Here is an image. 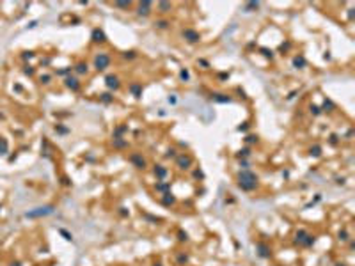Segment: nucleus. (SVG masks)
<instances>
[{
  "label": "nucleus",
  "mask_w": 355,
  "mask_h": 266,
  "mask_svg": "<svg viewBox=\"0 0 355 266\" xmlns=\"http://www.w3.org/2000/svg\"><path fill=\"white\" fill-rule=\"evenodd\" d=\"M211 99H213V101H217V103H231V101H233L231 96H227V94H219V92L211 94Z\"/></svg>",
  "instance_id": "obj_14"
},
{
  "label": "nucleus",
  "mask_w": 355,
  "mask_h": 266,
  "mask_svg": "<svg viewBox=\"0 0 355 266\" xmlns=\"http://www.w3.org/2000/svg\"><path fill=\"white\" fill-rule=\"evenodd\" d=\"M151 9H153V2H149V0H142V2H138V5H137V14L146 18V16L151 14Z\"/></svg>",
  "instance_id": "obj_7"
},
{
  "label": "nucleus",
  "mask_w": 355,
  "mask_h": 266,
  "mask_svg": "<svg viewBox=\"0 0 355 266\" xmlns=\"http://www.w3.org/2000/svg\"><path fill=\"white\" fill-rule=\"evenodd\" d=\"M105 85H107L109 91H117L121 87V80H119L117 75H107L105 76Z\"/></svg>",
  "instance_id": "obj_8"
},
{
  "label": "nucleus",
  "mask_w": 355,
  "mask_h": 266,
  "mask_svg": "<svg viewBox=\"0 0 355 266\" xmlns=\"http://www.w3.org/2000/svg\"><path fill=\"white\" fill-rule=\"evenodd\" d=\"M194 177H195V179H203V177H204V174L201 172V170H194Z\"/></svg>",
  "instance_id": "obj_43"
},
{
  "label": "nucleus",
  "mask_w": 355,
  "mask_h": 266,
  "mask_svg": "<svg viewBox=\"0 0 355 266\" xmlns=\"http://www.w3.org/2000/svg\"><path fill=\"white\" fill-rule=\"evenodd\" d=\"M236 156H238V158H249V156H250V147H243V149H240Z\"/></svg>",
  "instance_id": "obj_29"
},
{
  "label": "nucleus",
  "mask_w": 355,
  "mask_h": 266,
  "mask_svg": "<svg viewBox=\"0 0 355 266\" xmlns=\"http://www.w3.org/2000/svg\"><path fill=\"white\" fill-rule=\"evenodd\" d=\"M110 66V55L109 53H98L94 57V69L96 71H105Z\"/></svg>",
  "instance_id": "obj_3"
},
{
  "label": "nucleus",
  "mask_w": 355,
  "mask_h": 266,
  "mask_svg": "<svg viewBox=\"0 0 355 266\" xmlns=\"http://www.w3.org/2000/svg\"><path fill=\"white\" fill-rule=\"evenodd\" d=\"M99 101H101V103H105V105L114 103V94H112V92H101V94H99Z\"/></svg>",
  "instance_id": "obj_23"
},
{
  "label": "nucleus",
  "mask_w": 355,
  "mask_h": 266,
  "mask_svg": "<svg viewBox=\"0 0 355 266\" xmlns=\"http://www.w3.org/2000/svg\"><path fill=\"white\" fill-rule=\"evenodd\" d=\"M50 80H52V76H50V75H44V76H41V82H43V83H48Z\"/></svg>",
  "instance_id": "obj_45"
},
{
  "label": "nucleus",
  "mask_w": 355,
  "mask_h": 266,
  "mask_svg": "<svg viewBox=\"0 0 355 266\" xmlns=\"http://www.w3.org/2000/svg\"><path fill=\"white\" fill-rule=\"evenodd\" d=\"M199 64H201V66H204V67H210V62L204 60V59H199Z\"/></svg>",
  "instance_id": "obj_47"
},
{
  "label": "nucleus",
  "mask_w": 355,
  "mask_h": 266,
  "mask_svg": "<svg viewBox=\"0 0 355 266\" xmlns=\"http://www.w3.org/2000/svg\"><path fill=\"white\" fill-rule=\"evenodd\" d=\"M309 112L313 114L314 117H318V115L321 114V108H320V106H318V105H311V106H309Z\"/></svg>",
  "instance_id": "obj_31"
},
{
  "label": "nucleus",
  "mask_w": 355,
  "mask_h": 266,
  "mask_svg": "<svg viewBox=\"0 0 355 266\" xmlns=\"http://www.w3.org/2000/svg\"><path fill=\"white\" fill-rule=\"evenodd\" d=\"M178 239L179 241H188V234L183 232V231H178Z\"/></svg>",
  "instance_id": "obj_38"
},
{
  "label": "nucleus",
  "mask_w": 355,
  "mask_h": 266,
  "mask_svg": "<svg viewBox=\"0 0 355 266\" xmlns=\"http://www.w3.org/2000/svg\"><path fill=\"white\" fill-rule=\"evenodd\" d=\"M291 46V43H286V44H281V52H286L288 48Z\"/></svg>",
  "instance_id": "obj_50"
},
{
  "label": "nucleus",
  "mask_w": 355,
  "mask_h": 266,
  "mask_svg": "<svg viewBox=\"0 0 355 266\" xmlns=\"http://www.w3.org/2000/svg\"><path fill=\"white\" fill-rule=\"evenodd\" d=\"M314 241H316V238L313 234H309L307 231H304V229L297 231V234H295V243L300 245V247H313Z\"/></svg>",
  "instance_id": "obj_2"
},
{
  "label": "nucleus",
  "mask_w": 355,
  "mask_h": 266,
  "mask_svg": "<svg viewBox=\"0 0 355 266\" xmlns=\"http://www.w3.org/2000/svg\"><path fill=\"white\" fill-rule=\"evenodd\" d=\"M309 156H313V158H318V156H321V146L314 144V146L309 147Z\"/></svg>",
  "instance_id": "obj_24"
},
{
  "label": "nucleus",
  "mask_w": 355,
  "mask_h": 266,
  "mask_svg": "<svg viewBox=\"0 0 355 266\" xmlns=\"http://www.w3.org/2000/svg\"><path fill=\"white\" fill-rule=\"evenodd\" d=\"M153 266H162V264H160V263H156V264H153Z\"/></svg>",
  "instance_id": "obj_55"
},
{
  "label": "nucleus",
  "mask_w": 355,
  "mask_h": 266,
  "mask_svg": "<svg viewBox=\"0 0 355 266\" xmlns=\"http://www.w3.org/2000/svg\"><path fill=\"white\" fill-rule=\"evenodd\" d=\"M23 71H25V75H32V73H34V69H32L30 66H25V69H23Z\"/></svg>",
  "instance_id": "obj_48"
},
{
  "label": "nucleus",
  "mask_w": 355,
  "mask_h": 266,
  "mask_svg": "<svg viewBox=\"0 0 355 266\" xmlns=\"http://www.w3.org/2000/svg\"><path fill=\"white\" fill-rule=\"evenodd\" d=\"M64 85H66L68 89H71L73 92L80 91V80L75 78V76H66V80H64Z\"/></svg>",
  "instance_id": "obj_9"
},
{
  "label": "nucleus",
  "mask_w": 355,
  "mask_h": 266,
  "mask_svg": "<svg viewBox=\"0 0 355 266\" xmlns=\"http://www.w3.org/2000/svg\"><path fill=\"white\" fill-rule=\"evenodd\" d=\"M328 142H330V146H337V142H339V137H337L336 133H332V135L328 137Z\"/></svg>",
  "instance_id": "obj_34"
},
{
  "label": "nucleus",
  "mask_w": 355,
  "mask_h": 266,
  "mask_svg": "<svg viewBox=\"0 0 355 266\" xmlns=\"http://www.w3.org/2000/svg\"><path fill=\"white\" fill-rule=\"evenodd\" d=\"M219 78H220V80H227V78H229V73H220Z\"/></svg>",
  "instance_id": "obj_52"
},
{
  "label": "nucleus",
  "mask_w": 355,
  "mask_h": 266,
  "mask_svg": "<svg viewBox=\"0 0 355 266\" xmlns=\"http://www.w3.org/2000/svg\"><path fill=\"white\" fill-rule=\"evenodd\" d=\"M59 232H60V234H62V236H64V239H68V241H73V236H71V234H69L68 231H64V229H60V231H59Z\"/></svg>",
  "instance_id": "obj_41"
},
{
  "label": "nucleus",
  "mask_w": 355,
  "mask_h": 266,
  "mask_svg": "<svg viewBox=\"0 0 355 266\" xmlns=\"http://www.w3.org/2000/svg\"><path fill=\"white\" fill-rule=\"evenodd\" d=\"M236 92L240 94V96H242V98H243V99H245V98H247V96H245V91H243V89H240V87H238V89H236Z\"/></svg>",
  "instance_id": "obj_51"
},
{
  "label": "nucleus",
  "mask_w": 355,
  "mask_h": 266,
  "mask_svg": "<svg viewBox=\"0 0 355 266\" xmlns=\"http://www.w3.org/2000/svg\"><path fill=\"white\" fill-rule=\"evenodd\" d=\"M249 128H250V124H249V122L245 121V122H242V124H240V126H238L236 130H238V131H247Z\"/></svg>",
  "instance_id": "obj_40"
},
{
  "label": "nucleus",
  "mask_w": 355,
  "mask_h": 266,
  "mask_svg": "<svg viewBox=\"0 0 355 266\" xmlns=\"http://www.w3.org/2000/svg\"><path fill=\"white\" fill-rule=\"evenodd\" d=\"M71 69H73V67H66V69H60V71H59V75H68V73H71Z\"/></svg>",
  "instance_id": "obj_46"
},
{
  "label": "nucleus",
  "mask_w": 355,
  "mask_h": 266,
  "mask_svg": "<svg viewBox=\"0 0 355 266\" xmlns=\"http://www.w3.org/2000/svg\"><path fill=\"white\" fill-rule=\"evenodd\" d=\"M307 66V60H305V57L304 55H297V57H293V67H297V69H304V67Z\"/></svg>",
  "instance_id": "obj_15"
},
{
  "label": "nucleus",
  "mask_w": 355,
  "mask_h": 266,
  "mask_svg": "<svg viewBox=\"0 0 355 266\" xmlns=\"http://www.w3.org/2000/svg\"><path fill=\"white\" fill-rule=\"evenodd\" d=\"M178 263H179V264H185V263H188V255H185V254H179V255H178Z\"/></svg>",
  "instance_id": "obj_37"
},
{
  "label": "nucleus",
  "mask_w": 355,
  "mask_h": 266,
  "mask_svg": "<svg viewBox=\"0 0 355 266\" xmlns=\"http://www.w3.org/2000/svg\"><path fill=\"white\" fill-rule=\"evenodd\" d=\"M336 183H337V185H344V177H339V179H337Z\"/></svg>",
  "instance_id": "obj_54"
},
{
  "label": "nucleus",
  "mask_w": 355,
  "mask_h": 266,
  "mask_svg": "<svg viewBox=\"0 0 355 266\" xmlns=\"http://www.w3.org/2000/svg\"><path fill=\"white\" fill-rule=\"evenodd\" d=\"M114 5L119 7V9H130V7H132V2H130V0H128V2H114Z\"/></svg>",
  "instance_id": "obj_30"
},
{
  "label": "nucleus",
  "mask_w": 355,
  "mask_h": 266,
  "mask_svg": "<svg viewBox=\"0 0 355 266\" xmlns=\"http://www.w3.org/2000/svg\"><path fill=\"white\" fill-rule=\"evenodd\" d=\"M123 57H124V59H135V57H137V53H135V52H124V53H123Z\"/></svg>",
  "instance_id": "obj_42"
},
{
  "label": "nucleus",
  "mask_w": 355,
  "mask_h": 266,
  "mask_svg": "<svg viewBox=\"0 0 355 266\" xmlns=\"http://www.w3.org/2000/svg\"><path fill=\"white\" fill-rule=\"evenodd\" d=\"M337 238L341 239V241H346V239H348V231H346V229H343V231H339V234H337Z\"/></svg>",
  "instance_id": "obj_36"
},
{
  "label": "nucleus",
  "mask_w": 355,
  "mask_h": 266,
  "mask_svg": "<svg viewBox=\"0 0 355 266\" xmlns=\"http://www.w3.org/2000/svg\"><path fill=\"white\" fill-rule=\"evenodd\" d=\"M348 18H350V20L353 18V9H348Z\"/></svg>",
  "instance_id": "obj_53"
},
{
  "label": "nucleus",
  "mask_w": 355,
  "mask_h": 266,
  "mask_svg": "<svg viewBox=\"0 0 355 266\" xmlns=\"http://www.w3.org/2000/svg\"><path fill=\"white\" fill-rule=\"evenodd\" d=\"M320 108H321V112H332V110L336 108V105L332 103V99H328V98H327V99L323 101V105L320 106Z\"/></svg>",
  "instance_id": "obj_25"
},
{
  "label": "nucleus",
  "mask_w": 355,
  "mask_h": 266,
  "mask_svg": "<svg viewBox=\"0 0 355 266\" xmlns=\"http://www.w3.org/2000/svg\"><path fill=\"white\" fill-rule=\"evenodd\" d=\"M112 146L116 147V149H124V147H128V140L123 138V137H119V138H112Z\"/></svg>",
  "instance_id": "obj_18"
},
{
  "label": "nucleus",
  "mask_w": 355,
  "mask_h": 266,
  "mask_svg": "<svg viewBox=\"0 0 355 266\" xmlns=\"http://www.w3.org/2000/svg\"><path fill=\"white\" fill-rule=\"evenodd\" d=\"M155 25H156V28H160V30H165V28L171 27V21H169V20H158Z\"/></svg>",
  "instance_id": "obj_28"
},
{
  "label": "nucleus",
  "mask_w": 355,
  "mask_h": 266,
  "mask_svg": "<svg viewBox=\"0 0 355 266\" xmlns=\"http://www.w3.org/2000/svg\"><path fill=\"white\" fill-rule=\"evenodd\" d=\"M336 266H344V264H341V263H337V264H336Z\"/></svg>",
  "instance_id": "obj_56"
},
{
  "label": "nucleus",
  "mask_w": 355,
  "mask_h": 266,
  "mask_svg": "<svg viewBox=\"0 0 355 266\" xmlns=\"http://www.w3.org/2000/svg\"><path fill=\"white\" fill-rule=\"evenodd\" d=\"M156 192H162V193H167V192H171V183L169 181H160V183H156Z\"/></svg>",
  "instance_id": "obj_22"
},
{
  "label": "nucleus",
  "mask_w": 355,
  "mask_h": 266,
  "mask_svg": "<svg viewBox=\"0 0 355 266\" xmlns=\"http://www.w3.org/2000/svg\"><path fill=\"white\" fill-rule=\"evenodd\" d=\"M153 172H155V176H156V179L164 181L165 177H167V174H169V170H167V167H164V165H155Z\"/></svg>",
  "instance_id": "obj_13"
},
{
  "label": "nucleus",
  "mask_w": 355,
  "mask_h": 266,
  "mask_svg": "<svg viewBox=\"0 0 355 266\" xmlns=\"http://www.w3.org/2000/svg\"><path fill=\"white\" fill-rule=\"evenodd\" d=\"M130 161L133 163V167L140 169V170H144V169L148 167V161H146V158H144L140 153H132V154H130Z\"/></svg>",
  "instance_id": "obj_6"
},
{
  "label": "nucleus",
  "mask_w": 355,
  "mask_h": 266,
  "mask_svg": "<svg viewBox=\"0 0 355 266\" xmlns=\"http://www.w3.org/2000/svg\"><path fill=\"white\" fill-rule=\"evenodd\" d=\"M156 7H158V13L167 14V13H171L172 4H171V2H158V4H156Z\"/></svg>",
  "instance_id": "obj_17"
},
{
  "label": "nucleus",
  "mask_w": 355,
  "mask_h": 266,
  "mask_svg": "<svg viewBox=\"0 0 355 266\" xmlns=\"http://www.w3.org/2000/svg\"><path fill=\"white\" fill-rule=\"evenodd\" d=\"M181 37L187 41V43H190V44H195V43L201 41V34H199L197 30H194V28H183Z\"/></svg>",
  "instance_id": "obj_4"
},
{
  "label": "nucleus",
  "mask_w": 355,
  "mask_h": 266,
  "mask_svg": "<svg viewBox=\"0 0 355 266\" xmlns=\"http://www.w3.org/2000/svg\"><path fill=\"white\" fill-rule=\"evenodd\" d=\"M258 7H259V2H247L245 7H243V11H245V13H250V11H256Z\"/></svg>",
  "instance_id": "obj_26"
},
{
  "label": "nucleus",
  "mask_w": 355,
  "mask_h": 266,
  "mask_svg": "<svg viewBox=\"0 0 355 266\" xmlns=\"http://www.w3.org/2000/svg\"><path fill=\"white\" fill-rule=\"evenodd\" d=\"M119 215H121V216H128V211H126V208H119Z\"/></svg>",
  "instance_id": "obj_49"
},
{
  "label": "nucleus",
  "mask_w": 355,
  "mask_h": 266,
  "mask_svg": "<svg viewBox=\"0 0 355 266\" xmlns=\"http://www.w3.org/2000/svg\"><path fill=\"white\" fill-rule=\"evenodd\" d=\"M73 69H75V73H77V75H87V71H89V66H87V62H78V64L73 67Z\"/></svg>",
  "instance_id": "obj_21"
},
{
  "label": "nucleus",
  "mask_w": 355,
  "mask_h": 266,
  "mask_svg": "<svg viewBox=\"0 0 355 266\" xmlns=\"http://www.w3.org/2000/svg\"><path fill=\"white\" fill-rule=\"evenodd\" d=\"M162 202H164V206H174L176 204V197L171 192H167V193H164V197H162Z\"/></svg>",
  "instance_id": "obj_19"
},
{
  "label": "nucleus",
  "mask_w": 355,
  "mask_h": 266,
  "mask_svg": "<svg viewBox=\"0 0 355 266\" xmlns=\"http://www.w3.org/2000/svg\"><path fill=\"white\" fill-rule=\"evenodd\" d=\"M52 211H54V208H52V206H48V208H37L36 211L27 213V216H30V218H36V216H44V215H50Z\"/></svg>",
  "instance_id": "obj_12"
},
{
  "label": "nucleus",
  "mask_w": 355,
  "mask_h": 266,
  "mask_svg": "<svg viewBox=\"0 0 355 266\" xmlns=\"http://www.w3.org/2000/svg\"><path fill=\"white\" fill-rule=\"evenodd\" d=\"M167 101H169L171 105H176V101H178V99H176V96H174V94H171V96L167 98Z\"/></svg>",
  "instance_id": "obj_44"
},
{
  "label": "nucleus",
  "mask_w": 355,
  "mask_h": 266,
  "mask_svg": "<svg viewBox=\"0 0 355 266\" xmlns=\"http://www.w3.org/2000/svg\"><path fill=\"white\" fill-rule=\"evenodd\" d=\"M5 151H7V142L4 138H0V154H4Z\"/></svg>",
  "instance_id": "obj_39"
},
{
  "label": "nucleus",
  "mask_w": 355,
  "mask_h": 266,
  "mask_svg": "<svg viewBox=\"0 0 355 266\" xmlns=\"http://www.w3.org/2000/svg\"><path fill=\"white\" fill-rule=\"evenodd\" d=\"M256 248H258V255L259 257H263V259H270V255H272V252H270V247L268 245H265V243H258L256 245Z\"/></svg>",
  "instance_id": "obj_11"
},
{
  "label": "nucleus",
  "mask_w": 355,
  "mask_h": 266,
  "mask_svg": "<svg viewBox=\"0 0 355 266\" xmlns=\"http://www.w3.org/2000/svg\"><path fill=\"white\" fill-rule=\"evenodd\" d=\"M245 142L247 144H256V142H258V135H247Z\"/></svg>",
  "instance_id": "obj_35"
},
{
  "label": "nucleus",
  "mask_w": 355,
  "mask_h": 266,
  "mask_svg": "<svg viewBox=\"0 0 355 266\" xmlns=\"http://www.w3.org/2000/svg\"><path fill=\"white\" fill-rule=\"evenodd\" d=\"M178 151L174 149V147H171V149H167V153H165V158L169 160V158H176L178 154H176Z\"/></svg>",
  "instance_id": "obj_33"
},
{
  "label": "nucleus",
  "mask_w": 355,
  "mask_h": 266,
  "mask_svg": "<svg viewBox=\"0 0 355 266\" xmlns=\"http://www.w3.org/2000/svg\"><path fill=\"white\" fill-rule=\"evenodd\" d=\"M259 52L263 53L266 59H270V60L273 59V52H272V50H268V48H259Z\"/></svg>",
  "instance_id": "obj_32"
},
{
  "label": "nucleus",
  "mask_w": 355,
  "mask_h": 266,
  "mask_svg": "<svg viewBox=\"0 0 355 266\" xmlns=\"http://www.w3.org/2000/svg\"><path fill=\"white\" fill-rule=\"evenodd\" d=\"M179 80H181V82H188V80H190V71H188L187 67H183V69L179 71Z\"/></svg>",
  "instance_id": "obj_27"
},
{
  "label": "nucleus",
  "mask_w": 355,
  "mask_h": 266,
  "mask_svg": "<svg viewBox=\"0 0 355 266\" xmlns=\"http://www.w3.org/2000/svg\"><path fill=\"white\" fill-rule=\"evenodd\" d=\"M130 92L133 94L135 98H140L142 96V83H137V82L130 83Z\"/></svg>",
  "instance_id": "obj_16"
},
{
  "label": "nucleus",
  "mask_w": 355,
  "mask_h": 266,
  "mask_svg": "<svg viewBox=\"0 0 355 266\" xmlns=\"http://www.w3.org/2000/svg\"><path fill=\"white\" fill-rule=\"evenodd\" d=\"M192 161H194V160H192V156H190V154H185V153H183V154H178V156H176V165L179 167V169H181V170H187V169H190V167H192Z\"/></svg>",
  "instance_id": "obj_5"
},
{
  "label": "nucleus",
  "mask_w": 355,
  "mask_h": 266,
  "mask_svg": "<svg viewBox=\"0 0 355 266\" xmlns=\"http://www.w3.org/2000/svg\"><path fill=\"white\" fill-rule=\"evenodd\" d=\"M236 185L240 190H243V192H254L258 185H259V179H258V176L254 172H250L249 169L245 170H240L238 176H236Z\"/></svg>",
  "instance_id": "obj_1"
},
{
  "label": "nucleus",
  "mask_w": 355,
  "mask_h": 266,
  "mask_svg": "<svg viewBox=\"0 0 355 266\" xmlns=\"http://www.w3.org/2000/svg\"><path fill=\"white\" fill-rule=\"evenodd\" d=\"M126 131H128V126H126V124H119V126L114 130V133H112V138H119V137H123Z\"/></svg>",
  "instance_id": "obj_20"
},
{
  "label": "nucleus",
  "mask_w": 355,
  "mask_h": 266,
  "mask_svg": "<svg viewBox=\"0 0 355 266\" xmlns=\"http://www.w3.org/2000/svg\"><path fill=\"white\" fill-rule=\"evenodd\" d=\"M91 39H93V43H107V36L101 28H94L91 32Z\"/></svg>",
  "instance_id": "obj_10"
}]
</instances>
